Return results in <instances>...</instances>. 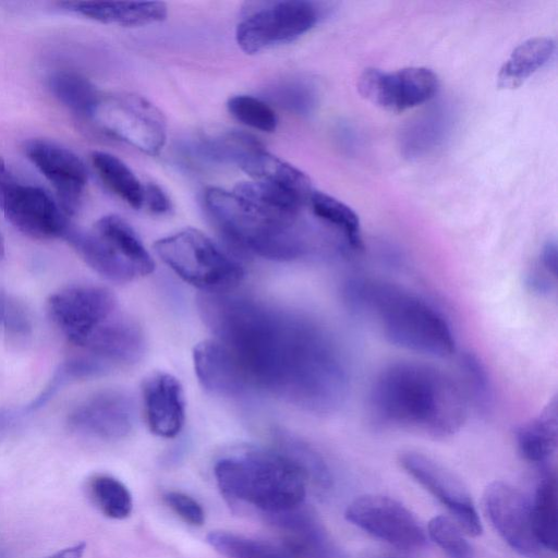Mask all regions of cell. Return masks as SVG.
<instances>
[{"instance_id":"5bb4252c","label":"cell","mask_w":558,"mask_h":558,"mask_svg":"<svg viewBox=\"0 0 558 558\" xmlns=\"http://www.w3.org/2000/svg\"><path fill=\"white\" fill-rule=\"evenodd\" d=\"M401 468L437 498L453 514L464 534L478 536L482 524L472 497L463 482L441 463L421 452L400 454Z\"/></svg>"},{"instance_id":"bcb514c9","label":"cell","mask_w":558,"mask_h":558,"mask_svg":"<svg viewBox=\"0 0 558 558\" xmlns=\"http://www.w3.org/2000/svg\"><path fill=\"white\" fill-rule=\"evenodd\" d=\"M0 558H9L7 551L0 547Z\"/></svg>"},{"instance_id":"836d02e7","label":"cell","mask_w":558,"mask_h":558,"mask_svg":"<svg viewBox=\"0 0 558 558\" xmlns=\"http://www.w3.org/2000/svg\"><path fill=\"white\" fill-rule=\"evenodd\" d=\"M259 146H262V144L251 135L229 132L204 140L197 150L202 156H205L211 161L233 162L238 165L243 156Z\"/></svg>"},{"instance_id":"8d00e7d4","label":"cell","mask_w":558,"mask_h":558,"mask_svg":"<svg viewBox=\"0 0 558 558\" xmlns=\"http://www.w3.org/2000/svg\"><path fill=\"white\" fill-rule=\"evenodd\" d=\"M428 535L450 558H474L460 526L450 518L434 517L428 523Z\"/></svg>"},{"instance_id":"60d3db41","label":"cell","mask_w":558,"mask_h":558,"mask_svg":"<svg viewBox=\"0 0 558 558\" xmlns=\"http://www.w3.org/2000/svg\"><path fill=\"white\" fill-rule=\"evenodd\" d=\"M163 499L166 504L187 524L203 525L205 512L202 506L191 496L181 492H168Z\"/></svg>"},{"instance_id":"f1b7e54d","label":"cell","mask_w":558,"mask_h":558,"mask_svg":"<svg viewBox=\"0 0 558 558\" xmlns=\"http://www.w3.org/2000/svg\"><path fill=\"white\" fill-rule=\"evenodd\" d=\"M92 162L111 192L134 209L143 206L144 185L121 159L106 151H94Z\"/></svg>"},{"instance_id":"f35d334b","label":"cell","mask_w":558,"mask_h":558,"mask_svg":"<svg viewBox=\"0 0 558 558\" xmlns=\"http://www.w3.org/2000/svg\"><path fill=\"white\" fill-rule=\"evenodd\" d=\"M557 245L548 241L542 248L539 259L526 278L529 288L538 294H550L556 289Z\"/></svg>"},{"instance_id":"5b68a950","label":"cell","mask_w":558,"mask_h":558,"mask_svg":"<svg viewBox=\"0 0 558 558\" xmlns=\"http://www.w3.org/2000/svg\"><path fill=\"white\" fill-rule=\"evenodd\" d=\"M204 198L219 230L241 250L274 260L296 259L312 250L296 225L269 217L233 191L208 187Z\"/></svg>"},{"instance_id":"3957f363","label":"cell","mask_w":558,"mask_h":558,"mask_svg":"<svg viewBox=\"0 0 558 558\" xmlns=\"http://www.w3.org/2000/svg\"><path fill=\"white\" fill-rule=\"evenodd\" d=\"M348 310L389 343L424 355L446 357L456 350L441 312L416 293L372 277L350 278L342 288Z\"/></svg>"},{"instance_id":"6da1fadb","label":"cell","mask_w":558,"mask_h":558,"mask_svg":"<svg viewBox=\"0 0 558 558\" xmlns=\"http://www.w3.org/2000/svg\"><path fill=\"white\" fill-rule=\"evenodd\" d=\"M198 307L243 395L263 392L314 413L333 412L347 400L348 361L315 319L229 292L203 293Z\"/></svg>"},{"instance_id":"9c48e42d","label":"cell","mask_w":558,"mask_h":558,"mask_svg":"<svg viewBox=\"0 0 558 558\" xmlns=\"http://www.w3.org/2000/svg\"><path fill=\"white\" fill-rule=\"evenodd\" d=\"M93 118L106 132L148 155L159 154L165 146L166 119L142 96H102Z\"/></svg>"},{"instance_id":"52a82bcc","label":"cell","mask_w":558,"mask_h":558,"mask_svg":"<svg viewBox=\"0 0 558 558\" xmlns=\"http://www.w3.org/2000/svg\"><path fill=\"white\" fill-rule=\"evenodd\" d=\"M154 248L172 271L204 293L228 292L244 276L236 260L206 234L193 228L158 240Z\"/></svg>"},{"instance_id":"1f68e13d","label":"cell","mask_w":558,"mask_h":558,"mask_svg":"<svg viewBox=\"0 0 558 558\" xmlns=\"http://www.w3.org/2000/svg\"><path fill=\"white\" fill-rule=\"evenodd\" d=\"M87 493L94 505L110 519L122 520L133 507L128 487L113 476L96 474L87 482Z\"/></svg>"},{"instance_id":"30bf717a","label":"cell","mask_w":558,"mask_h":558,"mask_svg":"<svg viewBox=\"0 0 558 558\" xmlns=\"http://www.w3.org/2000/svg\"><path fill=\"white\" fill-rule=\"evenodd\" d=\"M48 312L64 337L80 349L119 313L114 294L90 284L70 286L53 293Z\"/></svg>"},{"instance_id":"7402d4cb","label":"cell","mask_w":558,"mask_h":558,"mask_svg":"<svg viewBox=\"0 0 558 558\" xmlns=\"http://www.w3.org/2000/svg\"><path fill=\"white\" fill-rule=\"evenodd\" d=\"M515 440L519 453L530 463L543 465L555 456L558 447L556 398H553L535 417L519 427Z\"/></svg>"},{"instance_id":"4fadbf2b","label":"cell","mask_w":558,"mask_h":558,"mask_svg":"<svg viewBox=\"0 0 558 558\" xmlns=\"http://www.w3.org/2000/svg\"><path fill=\"white\" fill-rule=\"evenodd\" d=\"M438 85L437 75L423 66L393 72L366 69L357 81L359 92L365 99L391 112H402L430 100Z\"/></svg>"},{"instance_id":"ab89813d","label":"cell","mask_w":558,"mask_h":558,"mask_svg":"<svg viewBox=\"0 0 558 558\" xmlns=\"http://www.w3.org/2000/svg\"><path fill=\"white\" fill-rule=\"evenodd\" d=\"M0 328L13 336H26L32 329L25 307L3 291H0Z\"/></svg>"},{"instance_id":"cb8c5ba5","label":"cell","mask_w":558,"mask_h":558,"mask_svg":"<svg viewBox=\"0 0 558 558\" xmlns=\"http://www.w3.org/2000/svg\"><path fill=\"white\" fill-rule=\"evenodd\" d=\"M555 41L549 37H534L520 44L506 60L498 73V86L517 88L543 68L554 56Z\"/></svg>"},{"instance_id":"2e32d148","label":"cell","mask_w":558,"mask_h":558,"mask_svg":"<svg viewBox=\"0 0 558 558\" xmlns=\"http://www.w3.org/2000/svg\"><path fill=\"white\" fill-rule=\"evenodd\" d=\"M24 151L53 185L63 211L68 216L74 215L80 208L88 179L83 160L71 149L45 138L28 140Z\"/></svg>"},{"instance_id":"7dc6e473","label":"cell","mask_w":558,"mask_h":558,"mask_svg":"<svg viewBox=\"0 0 558 558\" xmlns=\"http://www.w3.org/2000/svg\"><path fill=\"white\" fill-rule=\"evenodd\" d=\"M387 558H395V557H387Z\"/></svg>"},{"instance_id":"44dd1931","label":"cell","mask_w":558,"mask_h":558,"mask_svg":"<svg viewBox=\"0 0 558 558\" xmlns=\"http://www.w3.org/2000/svg\"><path fill=\"white\" fill-rule=\"evenodd\" d=\"M238 166L256 181L275 184L298 195L305 203L314 191L310 178L294 166L259 146L248 151Z\"/></svg>"},{"instance_id":"7c38bea8","label":"cell","mask_w":558,"mask_h":558,"mask_svg":"<svg viewBox=\"0 0 558 558\" xmlns=\"http://www.w3.org/2000/svg\"><path fill=\"white\" fill-rule=\"evenodd\" d=\"M344 515L355 526L402 550L418 549L426 542L413 513L388 496H360L348 505Z\"/></svg>"},{"instance_id":"8992f818","label":"cell","mask_w":558,"mask_h":558,"mask_svg":"<svg viewBox=\"0 0 558 558\" xmlns=\"http://www.w3.org/2000/svg\"><path fill=\"white\" fill-rule=\"evenodd\" d=\"M64 239L98 275L126 283L154 271V260L134 229L121 217H101L88 231L69 229Z\"/></svg>"},{"instance_id":"8fae6325","label":"cell","mask_w":558,"mask_h":558,"mask_svg":"<svg viewBox=\"0 0 558 558\" xmlns=\"http://www.w3.org/2000/svg\"><path fill=\"white\" fill-rule=\"evenodd\" d=\"M0 189V209L20 232L34 239L64 238L68 215L41 187L22 184L12 174Z\"/></svg>"},{"instance_id":"603a6c76","label":"cell","mask_w":558,"mask_h":558,"mask_svg":"<svg viewBox=\"0 0 558 558\" xmlns=\"http://www.w3.org/2000/svg\"><path fill=\"white\" fill-rule=\"evenodd\" d=\"M193 362L196 376L207 391L226 397L242 396L231 361L215 339L204 340L194 348Z\"/></svg>"},{"instance_id":"ffe728a7","label":"cell","mask_w":558,"mask_h":558,"mask_svg":"<svg viewBox=\"0 0 558 558\" xmlns=\"http://www.w3.org/2000/svg\"><path fill=\"white\" fill-rule=\"evenodd\" d=\"M60 5L101 23L123 26L149 25L167 16V5L159 1H65Z\"/></svg>"},{"instance_id":"ba28073f","label":"cell","mask_w":558,"mask_h":558,"mask_svg":"<svg viewBox=\"0 0 558 558\" xmlns=\"http://www.w3.org/2000/svg\"><path fill=\"white\" fill-rule=\"evenodd\" d=\"M322 9L303 0L271 2L254 10L238 25L235 39L246 53L292 41L313 28Z\"/></svg>"},{"instance_id":"277c9868","label":"cell","mask_w":558,"mask_h":558,"mask_svg":"<svg viewBox=\"0 0 558 558\" xmlns=\"http://www.w3.org/2000/svg\"><path fill=\"white\" fill-rule=\"evenodd\" d=\"M214 473L230 506L250 505L267 517L303 505L308 484L296 463L278 448H247L226 456Z\"/></svg>"},{"instance_id":"74e56055","label":"cell","mask_w":558,"mask_h":558,"mask_svg":"<svg viewBox=\"0 0 558 558\" xmlns=\"http://www.w3.org/2000/svg\"><path fill=\"white\" fill-rule=\"evenodd\" d=\"M269 98L280 107L298 114H308L316 106L315 89L300 81L283 82L269 90Z\"/></svg>"},{"instance_id":"ee69618b","label":"cell","mask_w":558,"mask_h":558,"mask_svg":"<svg viewBox=\"0 0 558 558\" xmlns=\"http://www.w3.org/2000/svg\"><path fill=\"white\" fill-rule=\"evenodd\" d=\"M15 416L12 411H0V433L13 424Z\"/></svg>"},{"instance_id":"d6986e66","label":"cell","mask_w":558,"mask_h":558,"mask_svg":"<svg viewBox=\"0 0 558 558\" xmlns=\"http://www.w3.org/2000/svg\"><path fill=\"white\" fill-rule=\"evenodd\" d=\"M267 518L282 534L279 543L294 558H341L324 526L303 505Z\"/></svg>"},{"instance_id":"4316f807","label":"cell","mask_w":558,"mask_h":558,"mask_svg":"<svg viewBox=\"0 0 558 558\" xmlns=\"http://www.w3.org/2000/svg\"><path fill=\"white\" fill-rule=\"evenodd\" d=\"M308 204L314 215L329 227L354 253L362 250L359 216L341 201L319 191H313Z\"/></svg>"},{"instance_id":"484cf974","label":"cell","mask_w":558,"mask_h":558,"mask_svg":"<svg viewBox=\"0 0 558 558\" xmlns=\"http://www.w3.org/2000/svg\"><path fill=\"white\" fill-rule=\"evenodd\" d=\"M557 477L554 471L543 472L531 502L533 531L541 546L555 554L558 543L557 529Z\"/></svg>"},{"instance_id":"d590c367","label":"cell","mask_w":558,"mask_h":558,"mask_svg":"<svg viewBox=\"0 0 558 558\" xmlns=\"http://www.w3.org/2000/svg\"><path fill=\"white\" fill-rule=\"evenodd\" d=\"M461 386L469 403L486 409L492 399V386L484 364L477 356L465 353L460 359Z\"/></svg>"},{"instance_id":"f6af8a7d","label":"cell","mask_w":558,"mask_h":558,"mask_svg":"<svg viewBox=\"0 0 558 558\" xmlns=\"http://www.w3.org/2000/svg\"><path fill=\"white\" fill-rule=\"evenodd\" d=\"M5 248H4V242L0 234V260L4 257Z\"/></svg>"},{"instance_id":"d6a6232c","label":"cell","mask_w":558,"mask_h":558,"mask_svg":"<svg viewBox=\"0 0 558 558\" xmlns=\"http://www.w3.org/2000/svg\"><path fill=\"white\" fill-rule=\"evenodd\" d=\"M278 449L296 463L308 484L320 490L329 489L331 486L330 471L325 460L313 448L298 439L281 437Z\"/></svg>"},{"instance_id":"d4e9b609","label":"cell","mask_w":558,"mask_h":558,"mask_svg":"<svg viewBox=\"0 0 558 558\" xmlns=\"http://www.w3.org/2000/svg\"><path fill=\"white\" fill-rule=\"evenodd\" d=\"M450 125V114L442 107L424 112L402 130L399 140L402 154L417 158L430 153L446 138Z\"/></svg>"},{"instance_id":"4dcf8cb0","label":"cell","mask_w":558,"mask_h":558,"mask_svg":"<svg viewBox=\"0 0 558 558\" xmlns=\"http://www.w3.org/2000/svg\"><path fill=\"white\" fill-rule=\"evenodd\" d=\"M111 368L99 360L82 354L63 362L54 372L49 384L43 392L27 407L28 411H35L46 404L65 385L108 373Z\"/></svg>"},{"instance_id":"9a60e30c","label":"cell","mask_w":558,"mask_h":558,"mask_svg":"<svg viewBox=\"0 0 558 558\" xmlns=\"http://www.w3.org/2000/svg\"><path fill=\"white\" fill-rule=\"evenodd\" d=\"M484 508L495 530L517 553L526 558H547L535 537L531 501L512 485L495 481L484 490Z\"/></svg>"},{"instance_id":"7bdbcfd3","label":"cell","mask_w":558,"mask_h":558,"mask_svg":"<svg viewBox=\"0 0 558 558\" xmlns=\"http://www.w3.org/2000/svg\"><path fill=\"white\" fill-rule=\"evenodd\" d=\"M85 543H77L75 545L60 549L45 558H82L85 553Z\"/></svg>"},{"instance_id":"e575fe53","label":"cell","mask_w":558,"mask_h":558,"mask_svg":"<svg viewBox=\"0 0 558 558\" xmlns=\"http://www.w3.org/2000/svg\"><path fill=\"white\" fill-rule=\"evenodd\" d=\"M229 112L241 123L263 132H274L278 124L275 111L264 100L248 96L236 95L227 104Z\"/></svg>"},{"instance_id":"7a4b0ae2","label":"cell","mask_w":558,"mask_h":558,"mask_svg":"<svg viewBox=\"0 0 558 558\" xmlns=\"http://www.w3.org/2000/svg\"><path fill=\"white\" fill-rule=\"evenodd\" d=\"M469 404L461 384L451 375L415 361L387 365L376 376L368 398L377 425L433 437L456 434L466 420Z\"/></svg>"},{"instance_id":"b9f144b4","label":"cell","mask_w":558,"mask_h":558,"mask_svg":"<svg viewBox=\"0 0 558 558\" xmlns=\"http://www.w3.org/2000/svg\"><path fill=\"white\" fill-rule=\"evenodd\" d=\"M143 206L156 215L166 214L171 209V203L168 195L155 183H147L144 185Z\"/></svg>"},{"instance_id":"83f0119b","label":"cell","mask_w":558,"mask_h":558,"mask_svg":"<svg viewBox=\"0 0 558 558\" xmlns=\"http://www.w3.org/2000/svg\"><path fill=\"white\" fill-rule=\"evenodd\" d=\"M48 85L63 106L84 118L94 117L102 97L88 78L71 70L52 73Z\"/></svg>"},{"instance_id":"ac0fdd59","label":"cell","mask_w":558,"mask_h":558,"mask_svg":"<svg viewBox=\"0 0 558 558\" xmlns=\"http://www.w3.org/2000/svg\"><path fill=\"white\" fill-rule=\"evenodd\" d=\"M144 414L151 433L177 436L185 420L184 393L180 381L168 373L149 375L142 386Z\"/></svg>"},{"instance_id":"f546056e","label":"cell","mask_w":558,"mask_h":558,"mask_svg":"<svg viewBox=\"0 0 558 558\" xmlns=\"http://www.w3.org/2000/svg\"><path fill=\"white\" fill-rule=\"evenodd\" d=\"M206 541L226 558H294L280 543L253 539L226 531L210 532Z\"/></svg>"},{"instance_id":"e0dca14e","label":"cell","mask_w":558,"mask_h":558,"mask_svg":"<svg viewBox=\"0 0 558 558\" xmlns=\"http://www.w3.org/2000/svg\"><path fill=\"white\" fill-rule=\"evenodd\" d=\"M135 422L132 398L120 390H102L81 401L70 413L71 429L102 440H117L130 434Z\"/></svg>"}]
</instances>
